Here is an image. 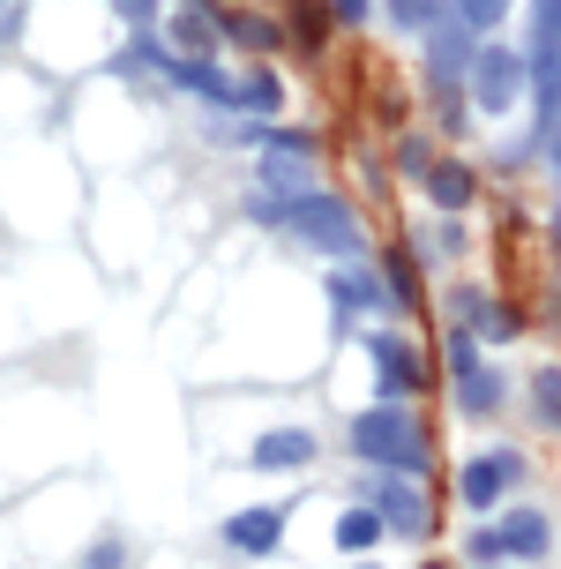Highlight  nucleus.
Masks as SVG:
<instances>
[{"mask_svg": "<svg viewBox=\"0 0 561 569\" xmlns=\"http://www.w3.org/2000/svg\"><path fill=\"white\" fill-rule=\"evenodd\" d=\"M352 450L367 457V465H382V472H427V442L420 427H412V412L404 405H374V412H360L352 420Z\"/></svg>", "mask_w": 561, "mask_h": 569, "instance_id": "obj_1", "label": "nucleus"}, {"mask_svg": "<svg viewBox=\"0 0 561 569\" xmlns=\"http://www.w3.org/2000/svg\"><path fill=\"white\" fill-rule=\"evenodd\" d=\"M284 226L300 232L308 248H322V256H360V218H352L337 196H314V188L292 196L284 202Z\"/></svg>", "mask_w": 561, "mask_h": 569, "instance_id": "obj_2", "label": "nucleus"}, {"mask_svg": "<svg viewBox=\"0 0 561 569\" xmlns=\"http://www.w3.org/2000/svg\"><path fill=\"white\" fill-rule=\"evenodd\" d=\"M524 76H532V60H517L509 46H479L472 53V106L487 120H502L517 98H524Z\"/></svg>", "mask_w": 561, "mask_h": 569, "instance_id": "obj_3", "label": "nucleus"}, {"mask_svg": "<svg viewBox=\"0 0 561 569\" xmlns=\"http://www.w3.org/2000/svg\"><path fill=\"white\" fill-rule=\"evenodd\" d=\"M449 375H457V405H464V412H494V405H502V382L479 368L472 330H449Z\"/></svg>", "mask_w": 561, "mask_h": 569, "instance_id": "obj_4", "label": "nucleus"}, {"mask_svg": "<svg viewBox=\"0 0 561 569\" xmlns=\"http://www.w3.org/2000/svg\"><path fill=\"white\" fill-rule=\"evenodd\" d=\"M509 480H517V457L494 450V457H472V465L457 472V495H464V510H494L509 495Z\"/></svg>", "mask_w": 561, "mask_h": 569, "instance_id": "obj_5", "label": "nucleus"}, {"mask_svg": "<svg viewBox=\"0 0 561 569\" xmlns=\"http://www.w3.org/2000/svg\"><path fill=\"white\" fill-rule=\"evenodd\" d=\"M308 457H314V435H308V427H270V435L248 450V465H254V472H300Z\"/></svg>", "mask_w": 561, "mask_h": 569, "instance_id": "obj_6", "label": "nucleus"}, {"mask_svg": "<svg viewBox=\"0 0 561 569\" xmlns=\"http://www.w3.org/2000/svg\"><path fill=\"white\" fill-rule=\"evenodd\" d=\"M224 540L240 547V555H278L284 510H240V517H224Z\"/></svg>", "mask_w": 561, "mask_h": 569, "instance_id": "obj_7", "label": "nucleus"}, {"mask_svg": "<svg viewBox=\"0 0 561 569\" xmlns=\"http://www.w3.org/2000/svg\"><path fill=\"white\" fill-rule=\"evenodd\" d=\"M367 502H374V510L390 517V532H420V525H427L420 495H412L404 480H374V487H367Z\"/></svg>", "mask_w": 561, "mask_h": 569, "instance_id": "obj_8", "label": "nucleus"}, {"mask_svg": "<svg viewBox=\"0 0 561 569\" xmlns=\"http://www.w3.org/2000/svg\"><path fill=\"white\" fill-rule=\"evenodd\" d=\"M367 352H374V368H382V405H404V390H412V360H404V345L382 338V330H367Z\"/></svg>", "mask_w": 561, "mask_h": 569, "instance_id": "obj_9", "label": "nucleus"}, {"mask_svg": "<svg viewBox=\"0 0 561 569\" xmlns=\"http://www.w3.org/2000/svg\"><path fill=\"white\" fill-rule=\"evenodd\" d=\"M457 315L472 322V338H487V345H509L517 338V315L502 308V300H479V292H457Z\"/></svg>", "mask_w": 561, "mask_h": 569, "instance_id": "obj_10", "label": "nucleus"}, {"mask_svg": "<svg viewBox=\"0 0 561 569\" xmlns=\"http://www.w3.org/2000/svg\"><path fill=\"white\" fill-rule=\"evenodd\" d=\"M210 23H218V16H210L202 0H180V8L166 16V38H172L188 60H202V46H210Z\"/></svg>", "mask_w": 561, "mask_h": 569, "instance_id": "obj_11", "label": "nucleus"}, {"mask_svg": "<svg viewBox=\"0 0 561 569\" xmlns=\"http://www.w3.org/2000/svg\"><path fill=\"white\" fill-rule=\"evenodd\" d=\"M382 532H390V517L374 510V502H360V510L337 517V547H344V555H374V540H382Z\"/></svg>", "mask_w": 561, "mask_h": 569, "instance_id": "obj_12", "label": "nucleus"}, {"mask_svg": "<svg viewBox=\"0 0 561 569\" xmlns=\"http://www.w3.org/2000/svg\"><path fill=\"white\" fill-rule=\"evenodd\" d=\"M502 540H509V555H524V562H539L554 532H547V517H539V510H517V517L502 525Z\"/></svg>", "mask_w": 561, "mask_h": 569, "instance_id": "obj_13", "label": "nucleus"}, {"mask_svg": "<svg viewBox=\"0 0 561 569\" xmlns=\"http://www.w3.org/2000/svg\"><path fill=\"white\" fill-rule=\"evenodd\" d=\"M278 106H284V83L270 76V68H248V76H240V113H262V120H270Z\"/></svg>", "mask_w": 561, "mask_h": 569, "instance_id": "obj_14", "label": "nucleus"}, {"mask_svg": "<svg viewBox=\"0 0 561 569\" xmlns=\"http://www.w3.org/2000/svg\"><path fill=\"white\" fill-rule=\"evenodd\" d=\"M427 196L442 202V210H464V202H472V172L464 166H434L427 172Z\"/></svg>", "mask_w": 561, "mask_h": 569, "instance_id": "obj_15", "label": "nucleus"}, {"mask_svg": "<svg viewBox=\"0 0 561 569\" xmlns=\"http://www.w3.org/2000/svg\"><path fill=\"white\" fill-rule=\"evenodd\" d=\"M457 16H464V30H502L509 0H457Z\"/></svg>", "mask_w": 561, "mask_h": 569, "instance_id": "obj_16", "label": "nucleus"}, {"mask_svg": "<svg viewBox=\"0 0 561 569\" xmlns=\"http://www.w3.org/2000/svg\"><path fill=\"white\" fill-rule=\"evenodd\" d=\"M464 555H472V562H509V540H502V532H494V525H479V532H472V547H464Z\"/></svg>", "mask_w": 561, "mask_h": 569, "instance_id": "obj_17", "label": "nucleus"}, {"mask_svg": "<svg viewBox=\"0 0 561 569\" xmlns=\"http://www.w3.org/2000/svg\"><path fill=\"white\" fill-rule=\"evenodd\" d=\"M232 38H240V46H254V53H270V46H278V30L262 23V16H248V23H232Z\"/></svg>", "mask_w": 561, "mask_h": 569, "instance_id": "obj_18", "label": "nucleus"}, {"mask_svg": "<svg viewBox=\"0 0 561 569\" xmlns=\"http://www.w3.org/2000/svg\"><path fill=\"white\" fill-rule=\"evenodd\" d=\"M390 16L404 30H434V23H427V16H434V0H390Z\"/></svg>", "mask_w": 561, "mask_h": 569, "instance_id": "obj_19", "label": "nucleus"}, {"mask_svg": "<svg viewBox=\"0 0 561 569\" xmlns=\"http://www.w3.org/2000/svg\"><path fill=\"white\" fill-rule=\"evenodd\" d=\"M539 420L561 427V375H539Z\"/></svg>", "mask_w": 561, "mask_h": 569, "instance_id": "obj_20", "label": "nucleus"}, {"mask_svg": "<svg viewBox=\"0 0 561 569\" xmlns=\"http://www.w3.org/2000/svg\"><path fill=\"white\" fill-rule=\"evenodd\" d=\"M404 172H420V180L434 172V158H427V142H404Z\"/></svg>", "mask_w": 561, "mask_h": 569, "instance_id": "obj_21", "label": "nucleus"}, {"mask_svg": "<svg viewBox=\"0 0 561 569\" xmlns=\"http://www.w3.org/2000/svg\"><path fill=\"white\" fill-rule=\"evenodd\" d=\"M112 562H120V540H98V547H90V569H112Z\"/></svg>", "mask_w": 561, "mask_h": 569, "instance_id": "obj_22", "label": "nucleus"}, {"mask_svg": "<svg viewBox=\"0 0 561 569\" xmlns=\"http://www.w3.org/2000/svg\"><path fill=\"white\" fill-rule=\"evenodd\" d=\"M337 16H344V23H367V16H374V8H367V0H330Z\"/></svg>", "mask_w": 561, "mask_h": 569, "instance_id": "obj_23", "label": "nucleus"}, {"mask_svg": "<svg viewBox=\"0 0 561 569\" xmlns=\"http://www.w3.org/2000/svg\"><path fill=\"white\" fill-rule=\"evenodd\" d=\"M554 166H561V136H554Z\"/></svg>", "mask_w": 561, "mask_h": 569, "instance_id": "obj_24", "label": "nucleus"}]
</instances>
